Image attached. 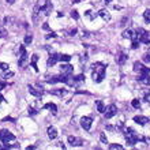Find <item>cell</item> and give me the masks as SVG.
Returning <instances> with one entry per match:
<instances>
[{"instance_id": "6da1fadb", "label": "cell", "mask_w": 150, "mask_h": 150, "mask_svg": "<svg viewBox=\"0 0 150 150\" xmlns=\"http://www.w3.org/2000/svg\"><path fill=\"white\" fill-rule=\"evenodd\" d=\"M105 70H107V67L103 63L91 64V75H93L94 82H97V83L103 82L104 78H105Z\"/></svg>"}, {"instance_id": "f35d334b", "label": "cell", "mask_w": 150, "mask_h": 150, "mask_svg": "<svg viewBox=\"0 0 150 150\" xmlns=\"http://www.w3.org/2000/svg\"><path fill=\"white\" fill-rule=\"evenodd\" d=\"M6 86H7V82H4V81H0V91L3 90Z\"/></svg>"}, {"instance_id": "4316f807", "label": "cell", "mask_w": 150, "mask_h": 150, "mask_svg": "<svg viewBox=\"0 0 150 150\" xmlns=\"http://www.w3.org/2000/svg\"><path fill=\"white\" fill-rule=\"evenodd\" d=\"M143 18L146 21L147 23H150V10H146V11L143 12Z\"/></svg>"}, {"instance_id": "83f0119b", "label": "cell", "mask_w": 150, "mask_h": 150, "mask_svg": "<svg viewBox=\"0 0 150 150\" xmlns=\"http://www.w3.org/2000/svg\"><path fill=\"white\" fill-rule=\"evenodd\" d=\"M32 41H33V36H32V34H26V37H25V44H26V45H29Z\"/></svg>"}, {"instance_id": "d4e9b609", "label": "cell", "mask_w": 150, "mask_h": 150, "mask_svg": "<svg viewBox=\"0 0 150 150\" xmlns=\"http://www.w3.org/2000/svg\"><path fill=\"white\" fill-rule=\"evenodd\" d=\"M59 60L60 62H70V60H71V56L70 55H59Z\"/></svg>"}, {"instance_id": "e575fe53", "label": "cell", "mask_w": 150, "mask_h": 150, "mask_svg": "<svg viewBox=\"0 0 150 150\" xmlns=\"http://www.w3.org/2000/svg\"><path fill=\"white\" fill-rule=\"evenodd\" d=\"M12 75H14V72H12V71H4L3 76H4V78H10V76H12Z\"/></svg>"}, {"instance_id": "cb8c5ba5", "label": "cell", "mask_w": 150, "mask_h": 150, "mask_svg": "<svg viewBox=\"0 0 150 150\" xmlns=\"http://www.w3.org/2000/svg\"><path fill=\"white\" fill-rule=\"evenodd\" d=\"M142 68H143V64L142 63H139V62H135V63H134V71L135 72H139Z\"/></svg>"}, {"instance_id": "2e32d148", "label": "cell", "mask_w": 150, "mask_h": 150, "mask_svg": "<svg viewBox=\"0 0 150 150\" xmlns=\"http://www.w3.org/2000/svg\"><path fill=\"white\" fill-rule=\"evenodd\" d=\"M134 122L139 126H146L147 123H149V119L146 116H135L134 117Z\"/></svg>"}, {"instance_id": "d6986e66", "label": "cell", "mask_w": 150, "mask_h": 150, "mask_svg": "<svg viewBox=\"0 0 150 150\" xmlns=\"http://www.w3.org/2000/svg\"><path fill=\"white\" fill-rule=\"evenodd\" d=\"M44 108H45V109H49V111H51L53 115L57 113V107H56V104H53V103L45 104V105H44Z\"/></svg>"}, {"instance_id": "ac0fdd59", "label": "cell", "mask_w": 150, "mask_h": 150, "mask_svg": "<svg viewBox=\"0 0 150 150\" xmlns=\"http://www.w3.org/2000/svg\"><path fill=\"white\" fill-rule=\"evenodd\" d=\"M138 81L143 85H146V86H150V74L149 75H139Z\"/></svg>"}, {"instance_id": "1f68e13d", "label": "cell", "mask_w": 150, "mask_h": 150, "mask_svg": "<svg viewBox=\"0 0 150 150\" xmlns=\"http://www.w3.org/2000/svg\"><path fill=\"white\" fill-rule=\"evenodd\" d=\"M131 105H132L134 108H139V107H141V101L135 98V100H132V103H131Z\"/></svg>"}, {"instance_id": "d590c367", "label": "cell", "mask_w": 150, "mask_h": 150, "mask_svg": "<svg viewBox=\"0 0 150 150\" xmlns=\"http://www.w3.org/2000/svg\"><path fill=\"white\" fill-rule=\"evenodd\" d=\"M55 37H56V33L51 32V33H49V34H47V36H45V38H47V40H49V38H55Z\"/></svg>"}, {"instance_id": "3957f363", "label": "cell", "mask_w": 150, "mask_h": 150, "mask_svg": "<svg viewBox=\"0 0 150 150\" xmlns=\"http://www.w3.org/2000/svg\"><path fill=\"white\" fill-rule=\"evenodd\" d=\"M0 141L6 145V149H11L10 143L15 142V135L8 130H0Z\"/></svg>"}, {"instance_id": "484cf974", "label": "cell", "mask_w": 150, "mask_h": 150, "mask_svg": "<svg viewBox=\"0 0 150 150\" xmlns=\"http://www.w3.org/2000/svg\"><path fill=\"white\" fill-rule=\"evenodd\" d=\"M150 74V67H145L143 66V68L139 71V75H149Z\"/></svg>"}, {"instance_id": "74e56055", "label": "cell", "mask_w": 150, "mask_h": 150, "mask_svg": "<svg viewBox=\"0 0 150 150\" xmlns=\"http://www.w3.org/2000/svg\"><path fill=\"white\" fill-rule=\"evenodd\" d=\"M85 14H86L89 18H91V19H93V18H96V14H93V11H86Z\"/></svg>"}, {"instance_id": "8fae6325", "label": "cell", "mask_w": 150, "mask_h": 150, "mask_svg": "<svg viewBox=\"0 0 150 150\" xmlns=\"http://www.w3.org/2000/svg\"><path fill=\"white\" fill-rule=\"evenodd\" d=\"M68 143H70L71 146H82L83 141L81 138H78V137H72V135H70V137H68Z\"/></svg>"}, {"instance_id": "30bf717a", "label": "cell", "mask_w": 150, "mask_h": 150, "mask_svg": "<svg viewBox=\"0 0 150 150\" xmlns=\"http://www.w3.org/2000/svg\"><path fill=\"white\" fill-rule=\"evenodd\" d=\"M28 89H29V93H30L32 96H34V97H41V96H42V93H44L42 89L34 87V86H32V85H29Z\"/></svg>"}, {"instance_id": "b9f144b4", "label": "cell", "mask_w": 150, "mask_h": 150, "mask_svg": "<svg viewBox=\"0 0 150 150\" xmlns=\"http://www.w3.org/2000/svg\"><path fill=\"white\" fill-rule=\"evenodd\" d=\"M87 60V53H83L82 57H81V62H86Z\"/></svg>"}, {"instance_id": "7bdbcfd3", "label": "cell", "mask_w": 150, "mask_h": 150, "mask_svg": "<svg viewBox=\"0 0 150 150\" xmlns=\"http://www.w3.org/2000/svg\"><path fill=\"white\" fill-rule=\"evenodd\" d=\"M42 29H45V30H49V26H48V23H44Z\"/></svg>"}, {"instance_id": "7402d4cb", "label": "cell", "mask_w": 150, "mask_h": 150, "mask_svg": "<svg viewBox=\"0 0 150 150\" xmlns=\"http://www.w3.org/2000/svg\"><path fill=\"white\" fill-rule=\"evenodd\" d=\"M96 107H97V111L100 112V113H104L105 112V105H104L103 101H96Z\"/></svg>"}, {"instance_id": "8992f818", "label": "cell", "mask_w": 150, "mask_h": 150, "mask_svg": "<svg viewBox=\"0 0 150 150\" xmlns=\"http://www.w3.org/2000/svg\"><path fill=\"white\" fill-rule=\"evenodd\" d=\"M137 33H138L139 42L150 44V33L147 32V30H145V29H138V30H137Z\"/></svg>"}, {"instance_id": "5bb4252c", "label": "cell", "mask_w": 150, "mask_h": 150, "mask_svg": "<svg viewBox=\"0 0 150 150\" xmlns=\"http://www.w3.org/2000/svg\"><path fill=\"white\" fill-rule=\"evenodd\" d=\"M98 15L103 18L105 22H109V21L112 19V16H111V12L108 11V10H105V8H103V10H100L98 12Z\"/></svg>"}, {"instance_id": "9a60e30c", "label": "cell", "mask_w": 150, "mask_h": 150, "mask_svg": "<svg viewBox=\"0 0 150 150\" xmlns=\"http://www.w3.org/2000/svg\"><path fill=\"white\" fill-rule=\"evenodd\" d=\"M127 59H128V56H127L124 52H119L117 56H116V62H117V64H120V66H123V64L126 63Z\"/></svg>"}, {"instance_id": "836d02e7", "label": "cell", "mask_w": 150, "mask_h": 150, "mask_svg": "<svg viewBox=\"0 0 150 150\" xmlns=\"http://www.w3.org/2000/svg\"><path fill=\"white\" fill-rule=\"evenodd\" d=\"M100 141L103 143H108V139H107V135L104 134V132H101V135H100Z\"/></svg>"}, {"instance_id": "e0dca14e", "label": "cell", "mask_w": 150, "mask_h": 150, "mask_svg": "<svg viewBox=\"0 0 150 150\" xmlns=\"http://www.w3.org/2000/svg\"><path fill=\"white\" fill-rule=\"evenodd\" d=\"M67 93H68L67 89H56V90H51V94L59 96V97H64Z\"/></svg>"}, {"instance_id": "4fadbf2b", "label": "cell", "mask_w": 150, "mask_h": 150, "mask_svg": "<svg viewBox=\"0 0 150 150\" xmlns=\"http://www.w3.org/2000/svg\"><path fill=\"white\" fill-rule=\"evenodd\" d=\"M57 62H59V53H53V55L49 56V59H48L47 64H48V67H53Z\"/></svg>"}, {"instance_id": "7c38bea8", "label": "cell", "mask_w": 150, "mask_h": 150, "mask_svg": "<svg viewBox=\"0 0 150 150\" xmlns=\"http://www.w3.org/2000/svg\"><path fill=\"white\" fill-rule=\"evenodd\" d=\"M72 70H74V67H72L71 64H62V67H60V71L64 75H71Z\"/></svg>"}, {"instance_id": "bcb514c9", "label": "cell", "mask_w": 150, "mask_h": 150, "mask_svg": "<svg viewBox=\"0 0 150 150\" xmlns=\"http://www.w3.org/2000/svg\"><path fill=\"white\" fill-rule=\"evenodd\" d=\"M111 1H112V0H104V3H107V4H108V3H111Z\"/></svg>"}, {"instance_id": "277c9868", "label": "cell", "mask_w": 150, "mask_h": 150, "mask_svg": "<svg viewBox=\"0 0 150 150\" xmlns=\"http://www.w3.org/2000/svg\"><path fill=\"white\" fill-rule=\"evenodd\" d=\"M124 138H126V141H127L128 145L134 146V145L138 143V141L141 139V137H139L132 128H126V130H124Z\"/></svg>"}, {"instance_id": "603a6c76", "label": "cell", "mask_w": 150, "mask_h": 150, "mask_svg": "<svg viewBox=\"0 0 150 150\" xmlns=\"http://www.w3.org/2000/svg\"><path fill=\"white\" fill-rule=\"evenodd\" d=\"M37 62H38V56L37 55H33L32 56V67L34 68V71H38V67H37Z\"/></svg>"}, {"instance_id": "8d00e7d4", "label": "cell", "mask_w": 150, "mask_h": 150, "mask_svg": "<svg viewBox=\"0 0 150 150\" xmlns=\"http://www.w3.org/2000/svg\"><path fill=\"white\" fill-rule=\"evenodd\" d=\"M109 149H112V150H115V149H123V146L122 145H111V146H109Z\"/></svg>"}, {"instance_id": "4dcf8cb0", "label": "cell", "mask_w": 150, "mask_h": 150, "mask_svg": "<svg viewBox=\"0 0 150 150\" xmlns=\"http://www.w3.org/2000/svg\"><path fill=\"white\" fill-rule=\"evenodd\" d=\"M143 62H146V63H150V51L149 52H146L145 55H143Z\"/></svg>"}, {"instance_id": "f6af8a7d", "label": "cell", "mask_w": 150, "mask_h": 150, "mask_svg": "<svg viewBox=\"0 0 150 150\" xmlns=\"http://www.w3.org/2000/svg\"><path fill=\"white\" fill-rule=\"evenodd\" d=\"M0 101H6V100H4V97L1 94H0Z\"/></svg>"}, {"instance_id": "52a82bcc", "label": "cell", "mask_w": 150, "mask_h": 150, "mask_svg": "<svg viewBox=\"0 0 150 150\" xmlns=\"http://www.w3.org/2000/svg\"><path fill=\"white\" fill-rule=\"evenodd\" d=\"M122 36H123V38L131 40L132 42H135V41H138V42H139V40H138V33L134 32V30H131V29H127V30H124Z\"/></svg>"}, {"instance_id": "ee69618b", "label": "cell", "mask_w": 150, "mask_h": 150, "mask_svg": "<svg viewBox=\"0 0 150 150\" xmlns=\"http://www.w3.org/2000/svg\"><path fill=\"white\" fill-rule=\"evenodd\" d=\"M14 1H15V0H7L8 4H14Z\"/></svg>"}, {"instance_id": "f546056e", "label": "cell", "mask_w": 150, "mask_h": 150, "mask_svg": "<svg viewBox=\"0 0 150 150\" xmlns=\"http://www.w3.org/2000/svg\"><path fill=\"white\" fill-rule=\"evenodd\" d=\"M71 18H74L75 21L79 19V14H78V11H76V10H72V11H71Z\"/></svg>"}, {"instance_id": "ab89813d", "label": "cell", "mask_w": 150, "mask_h": 150, "mask_svg": "<svg viewBox=\"0 0 150 150\" xmlns=\"http://www.w3.org/2000/svg\"><path fill=\"white\" fill-rule=\"evenodd\" d=\"M76 32H78V29L76 28H74V29H71V30H70V36H75V34H76Z\"/></svg>"}, {"instance_id": "5b68a950", "label": "cell", "mask_w": 150, "mask_h": 150, "mask_svg": "<svg viewBox=\"0 0 150 150\" xmlns=\"http://www.w3.org/2000/svg\"><path fill=\"white\" fill-rule=\"evenodd\" d=\"M18 64L22 68L28 67V64H29V55H28V52H26L25 45H21L19 47V60H18Z\"/></svg>"}, {"instance_id": "f1b7e54d", "label": "cell", "mask_w": 150, "mask_h": 150, "mask_svg": "<svg viewBox=\"0 0 150 150\" xmlns=\"http://www.w3.org/2000/svg\"><path fill=\"white\" fill-rule=\"evenodd\" d=\"M8 68H10V66H8L7 63H0V70L1 71H8Z\"/></svg>"}, {"instance_id": "ffe728a7", "label": "cell", "mask_w": 150, "mask_h": 150, "mask_svg": "<svg viewBox=\"0 0 150 150\" xmlns=\"http://www.w3.org/2000/svg\"><path fill=\"white\" fill-rule=\"evenodd\" d=\"M48 137H49V139H56V137H57V130H56L55 127H49V128H48Z\"/></svg>"}, {"instance_id": "ba28073f", "label": "cell", "mask_w": 150, "mask_h": 150, "mask_svg": "<svg viewBox=\"0 0 150 150\" xmlns=\"http://www.w3.org/2000/svg\"><path fill=\"white\" fill-rule=\"evenodd\" d=\"M105 119H112L115 116V115L117 113V108H116V105H113V104H111V105H108L107 108H105Z\"/></svg>"}, {"instance_id": "7dc6e473", "label": "cell", "mask_w": 150, "mask_h": 150, "mask_svg": "<svg viewBox=\"0 0 150 150\" xmlns=\"http://www.w3.org/2000/svg\"><path fill=\"white\" fill-rule=\"evenodd\" d=\"M72 3H81V0H74Z\"/></svg>"}, {"instance_id": "44dd1931", "label": "cell", "mask_w": 150, "mask_h": 150, "mask_svg": "<svg viewBox=\"0 0 150 150\" xmlns=\"http://www.w3.org/2000/svg\"><path fill=\"white\" fill-rule=\"evenodd\" d=\"M85 78H83V75H78V76H74V87H79L83 83Z\"/></svg>"}, {"instance_id": "d6a6232c", "label": "cell", "mask_w": 150, "mask_h": 150, "mask_svg": "<svg viewBox=\"0 0 150 150\" xmlns=\"http://www.w3.org/2000/svg\"><path fill=\"white\" fill-rule=\"evenodd\" d=\"M6 34H7V32H6V29L1 26V23H0V38H3V37H6Z\"/></svg>"}, {"instance_id": "60d3db41", "label": "cell", "mask_w": 150, "mask_h": 150, "mask_svg": "<svg viewBox=\"0 0 150 150\" xmlns=\"http://www.w3.org/2000/svg\"><path fill=\"white\" fill-rule=\"evenodd\" d=\"M29 115H37V111L34 108H29Z\"/></svg>"}, {"instance_id": "9c48e42d", "label": "cell", "mask_w": 150, "mask_h": 150, "mask_svg": "<svg viewBox=\"0 0 150 150\" xmlns=\"http://www.w3.org/2000/svg\"><path fill=\"white\" fill-rule=\"evenodd\" d=\"M91 123H93V120H91L90 116H83V117L81 119V126L86 131H89L91 128Z\"/></svg>"}, {"instance_id": "7a4b0ae2", "label": "cell", "mask_w": 150, "mask_h": 150, "mask_svg": "<svg viewBox=\"0 0 150 150\" xmlns=\"http://www.w3.org/2000/svg\"><path fill=\"white\" fill-rule=\"evenodd\" d=\"M52 10H53V6H52L51 1H48V0H37V4L34 7V16L38 12H42L45 16H48L51 15Z\"/></svg>"}]
</instances>
